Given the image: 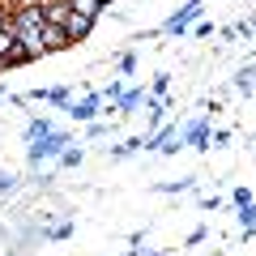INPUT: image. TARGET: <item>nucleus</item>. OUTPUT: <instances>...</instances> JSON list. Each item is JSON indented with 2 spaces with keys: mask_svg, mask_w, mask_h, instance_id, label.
<instances>
[{
  "mask_svg": "<svg viewBox=\"0 0 256 256\" xmlns=\"http://www.w3.org/2000/svg\"><path fill=\"white\" fill-rule=\"evenodd\" d=\"M73 146V137L64 132V128H52V132H43V137L30 141V166H43V162H56V158L64 154V150Z\"/></svg>",
  "mask_w": 256,
  "mask_h": 256,
  "instance_id": "1",
  "label": "nucleus"
},
{
  "mask_svg": "<svg viewBox=\"0 0 256 256\" xmlns=\"http://www.w3.org/2000/svg\"><path fill=\"white\" fill-rule=\"evenodd\" d=\"M201 13H205V0H188V4H184V9H175L171 18L162 22V34H171V38H180L184 30L192 26V22L201 18Z\"/></svg>",
  "mask_w": 256,
  "mask_h": 256,
  "instance_id": "2",
  "label": "nucleus"
},
{
  "mask_svg": "<svg viewBox=\"0 0 256 256\" xmlns=\"http://www.w3.org/2000/svg\"><path fill=\"white\" fill-rule=\"evenodd\" d=\"M184 132V146H192V150H210L214 146V128H210V120H188V124L180 128Z\"/></svg>",
  "mask_w": 256,
  "mask_h": 256,
  "instance_id": "3",
  "label": "nucleus"
},
{
  "mask_svg": "<svg viewBox=\"0 0 256 256\" xmlns=\"http://www.w3.org/2000/svg\"><path fill=\"white\" fill-rule=\"evenodd\" d=\"M30 102H56V107H68V86H38V90H30L26 94Z\"/></svg>",
  "mask_w": 256,
  "mask_h": 256,
  "instance_id": "4",
  "label": "nucleus"
},
{
  "mask_svg": "<svg viewBox=\"0 0 256 256\" xmlns=\"http://www.w3.org/2000/svg\"><path fill=\"white\" fill-rule=\"evenodd\" d=\"M64 30H68V38L73 43H82V38H90V30H94V18H86V13H68V22H64Z\"/></svg>",
  "mask_w": 256,
  "mask_h": 256,
  "instance_id": "5",
  "label": "nucleus"
},
{
  "mask_svg": "<svg viewBox=\"0 0 256 256\" xmlns=\"http://www.w3.org/2000/svg\"><path fill=\"white\" fill-rule=\"evenodd\" d=\"M154 98V94H146V90H124L116 98V116H128V111H137V107H146V102Z\"/></svg>",
  "mask_w": 256,
  "mask_h": 256,
  "instance_id": "6",
  "label": "nucleus"
},
{
  "mask_svg": "<svg viewBox=\"0 0 256 256\" xmlns=\"http://www.w3.org/2000/svg\"><path fill=\"white\" fill-rule=\"evenodd\" d=\"M43 47H47V52H64V47H73V38H68L64 26H52V22H47V26H43Z\"/></svg>",
  "mask_w": 256,
  "mask_h": 256,
  "instance_id": "7",
  "label": "nucleus"
},
{
  "mask_svg": "<svg viewBox=\"0 0 256 256\" xmlns=\"http://www.w3.org/2000/svg\"><path fill=\"white\" fill-rule=\"evenodd\" d=\"M98 102H102V94H90V98H82V102H68L64 111H68L73 120H86V124H90V120L98 116Z\"/></svg>",
  "mask_w": 256,
  "mask_h": 256,
  "instance_id": "8",
  "label": "nucleus"
},
{
  "mask_svg": "<svg viewBox=\"0 0 256 256\" xmlns=\"http://www.w3.org/2000/svg\"><path fill=\"white\" fill-rule=\"evenodd\" d=\"M68 13H73V4H68V0H43V18L52 22V26H64V22H68Z\"/></svg>",
  "mask_w": 256,
  "mask_h": 256,
  "instance_id": "9",
  "label": "nucleus"
},
{
  "mask_svg": "<svg viewBox=\"0 0 256 256\" xmlns=\"http://www.w3.org/2000/svg\"><path fill=\"white\" fill-rule=\"evenodd\" d=\"M235 90L239 94H256V64H248V68L235 73Z\"/></svg>",
  "mask_w": 256,
  "mask_h": 256,
  "instance_id": "10",
  "label": "nucleus"
},
{
  "mask_svg": "<svg viewBox=\"0 0 256 256\" xmlns=\"http://www.w3.org/2000/svg\"><path fill=\"white\" fill-rule=\"evenodd\" d=\"M239 226H244V235H256V201L239 205Z\"/></svg>",
  "mask_w": 256,
  "mask_h": 256,
  "instance_id": "11",
  "label": "nucleus"
},
{
  "mask_svg": "<svg viewBox=\"0 0 256 256\" xmlns=\"http://www.w3.org/2000/svg\"><path fill=\"white\" fill-rule=\"evenodd\" d=\"M52 120H47V116H34V120H30V124H26V141H34V137H43V132H52Z\"/></svg>",
  "mask_w": 256,
  "mask_h": 256,
  "instance_id": "12",
  "label": "nucleus"
},
{
  "mask_svg": "<svg viewBox=\"0 0 256 256\" xmlns=\"http://www.w3.org/2000/svg\"><path fill=\"white\" fill-rule=\"evenodd\" d=\"M77 13H86V18H98V13H107V4L102 0H68Z\"/></svg>",
  "mask_w": 256,
  "mask_h": 256,
  "instance_id": "13",
  "label": "nucleus"
},
{
  "mask_svg": "<svg viewBox=\"0 0 256 256\" xmlns=\"http://www.w3.org/2000/svg\"><path fill=\"white\" fill-rule=\"evenodd\" d=\"M137 150H146V137H128L124 146L111 150V158H128V154H137Z\"/></svg>",
  "mask_w": 256,
  "mask_h": 256,
  "instance_id": "14",
  "label": "nucleus"
},
{
  "mask_svg": "<svg viewBox=\"0 0 256 256\" xmlns=\"http://www.w3.org/2000/svg\"><path fill=\"white\" fill-rule=\"evenodd\" d=\"M13 47H18V34H13V26H9V30H0V64L9 60Z\"/></svg>",
  "mask_w": 256,
  "mask_h": 256,
  "instance_id": "15",
  "label": "nucleus"
},
{
  "mask_svg": "<svg viewBox=\"0 0 256 256\" xmlns=\"http://www.w3.org/2000/svg\"><path fill=\"white\" fill-rule=\"evenodd\" d=\"M18 188H22V180H18V175H13V171H0V196H13Z\"/></svg>",
  "mask_w": 256,
  "mask_h": 256,
  "instance_id": "16",
  "label": "nucleus"
},
{
  "mask_svg": "<svg viewBox=\"0 0 256 256\" xmlns=\"http://www.w3.org/2000/svg\"><path fill=\"white\" fill-rule=\"evenodd\" d=\"M82 158H86L82 150H77V146H68V150H64L60 158H56V162H60V166H82Z\"/></svg>",
  "mask_w": 256,
  "mask_h": 256,
  "instance_id": "17",
  "label": "nucleus"
},
{
  "mask_svg": "<svg viewBox=\"0 0 256 256\" xmlns=\"http://www.w3.org/2000/svg\"><path fill=\"white\" fill-rule=\"evenodd\" d=\"M116 68H120V73H137V56H132V52H124V56L116 60Z\"/></svg>",
  "mask_w": 256,
  "mask_h": 256,
  "instance_id": "18",
  "label": "nucleus"
},
{
  "mask_svg": "<svg viewBox=\"0 0 256 256\" xmlns=\"http://www.w3.org/2000/svg\"><path fill=\"white\" fill-rule=\"evenodd\" d=\"M166 90H171V73H158L154 77V94H166Z\"/></svg>",
  "mask_w": 256,
  "mask_h": 256,
  "instance_id": "19",
  "label": "nucleus"
},
{
  "mask_svg": "<svg viewBox=\"0 0 256 256\" xmlns=\"http://www.w3.org/2000/svg\"><path fill=\"white\" fill-rule=\"evenodd\" d=\"M230 201H235V210H239V205L252 201V192H248V188H235V192H230Z\"/></svg>",
  "mask_w": 256,
  "mask_h": 256,
  "instance_id": "20",
  "label": "nucleus"
},
{
  "mask_svg": "<svg viewBox=\"0 0 256 256\" xmlns=\"http://www.w3.org/2000/svg\"><path fill=\"white\" fill-rule=\"evenodd\" d=\"M86 137H107V124H98V120H90V128H86Z\"/></svg>",
  "mask_w": 256,
  "mask_h": 256,
  "instance_id": "21",
  "label": "nucleus"
},
{
  "mask_svg": "<svg viewBox=\"0 0 256 256\" xmlns=\"http://www.w3.org/2000/svg\"><path fill=\"white\" fill-rule=\"evenodd\" d=\"M192 34H196V38H210L214 26H210V22H196V30H192Z\"/></svg>",
  "mask_w": 256,
  "mask_h": 256,
  "instance_id": "22",
  "label": "nucleus"
},
{
  "mask_svg": "<svg viewBox=\"0 0 256 256\" xmlns=\"http://www.w3.org/2000/svg\"><path fill=\"white\" fill-rule=\"evenodd\" d=\"M102 4H111V0H102Z\"/></svg>",
  "mask_w": 256,
  "mask_h": 256,
  "instance_id": "23",
  "label": "nucleus"
},
{
  "mask_svg": "<svg viewBox=\"0 0 256 256\" xmlns=\"http://www.w3.org/2000/svg\"><path fill=\"white\" fill-rule=\"evenodd\" d=\"M0 68H4V64H0Z\"/></svg>",
  "mask_w": 256,
  "mask_h": 256,
  "instance_id": "24",
  "label": "nucleus"
}]
</instances>
